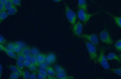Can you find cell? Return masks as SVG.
I'll return each mask as SVG.
<instances>
[{
    "instance_id": "9c48e42d",
    "label": "cell",
    "mask_w": 121,
    "mask_h": 79,
    "mask_svg": "<svg viewBox=\"0 0 121 79\" xmlns=\"http://www.w3.org/2000/svg\"><path fill=\"white\" fill-rule=\"evenodd\" d=\"M78 8L79 9H83L87 12L88 13L87 5L86 0H78Z\"/></svg>"
},
{
    "instance_id": "74e56055",
    "label": "cell",
    "mask_w": 121,
    "mask_h": 79,
    "mask_svg": "<svg viewBox=\"0 0 121 79\" xmlns=\"http://www.w3.org/2000/svg\"><path fill=\"white\" fill-rule=\"evenodd\" d=\"M39 66L40 67L47 68L48 65L45 63V62H44L39 64Z\"/></svg>"
},
{
    "instance_id": "83f0119b",
    "label": "cell",
    "mask_w": 121,
    "mask_h": 79,
    "mask_svg": "<svg viewBox=\"0 0 121 79\" xmlns=\"http://www.w3.org/2000/svg\"><path fill=\"white\" fill-rule=\"evenodd\" d=\"M15 44H16V45H18V46H20L22 49L27 47L26 44L23 42H21V41H19V42H16Z\"/></svg>"
},
{
    "instance_id": "ab89813d",
    "label": "cell",
    "mask_w": 121,
    "mask_h": 79,
    "mask_svg": "<svg viewBox=\"0 0 121 79\" xmlns=\"http://www.w3.org/2000/svg\"><path fill=\"white\" fill-rule=\"evenodd\" d=\"M0 11L6 10L5 4H2L1 3H0Z\"/></svg>"
},
{
    "instance_id": "7a4b0ae2",
    "label": "cell",
    "mask_w": 121,
    "mask_h": 79,
    "mask_svg": "<svg viewBox=\"0 0 121 79\" xmlns=\"http://www.w3.org/2000/svg\"><path fill=\"white\" fill-rule=\"evenodd\" d=\"M85 43L90 60H96L98 58V56L97 48L95 45L88 41H86Z\"/></svg>"
},
{
    "instance_id": "f546056e",
    "label": "cell",
    "mask_w": 121,
    "mask_h": 79,
    "mask_svg": "<svg viewBox=\"0 0 121 79\" xmlns=\"http://www.w3.org/2000/svg\"><path fill=\"white\" fill-rule=\"evenodd\" d=\"M19 75L15 72H13L11 74L10 78L12 79H17L19 78Z\"/></svg>"
},
{
    "instance_id": "ee69618b",
    "label": "cell",
    "mask_w": 121,
    "mask_h": 79,
    "mask_svg": "<svg viewBox=\"0 0 121 79\" xmlns=\"http://www.w3.org/2000/svg\"><path fill=\"white\" fill-rule=\"evenodd\" d=\"M8 0H0V3H1L2 4H5L7 2Z\"/></svg>"
},
{
    "instance_id": "8d00e7d4",
    "label": "cell",
    "mask_w": 121,
    "mask_h": 79,
    "mask_svg": "<svg viewBox=\"0 0 121 79\" xmlns=\"http://www.w3.org/2000/svg\"><path fill=\"white\" fill-rule=\"evenodd\" d=\"M39 73L42 74L43 76H44L45 78L47 77L48 75L47 71H39Z\"/></svg>"
},
{
    "instance_id": "b9f144b4",
    "label": "cell",
    "mask_w": 121,
    "mask_h": 79,
    "mask_svg": "<svg viewBox=\"0 0 121 79\" xmlns=\"http://www.w3.org/2000/svg\"><path fill=\"white\" fill-rule=\"evenodd\" d=\"M45 77L43 76L42 74H39L37 75V79H45Z\"/></svg>"
},
{
    "instance_id": "8fae6325",
    "label": "cell",
    "mask_w": 121,
    "mask_h": 79,
    "mask_svg": "<svg viewBox=\"0 0 121 79\" xmlns=\"http://www.w3.org/2000/svg\"><path fill=\"white\" fill-rule=\"evenodd\" d=\"M110 16H112V18L114 19L115 23L120 28H121V17H117L109 13H107Z\"/></svg>"
},
{
    "instance_id": "52a82bcc",
    "label": "cell",
    "mask_w": 121,
    "mask_h": 79,
    "mask_svg": "<svg viewBox=\"0 0 121 79\" xmlns=\"http://www.w3.org/2000/svg\"><path fill=\"white\" fill-rule=\"evenodd\" d=\"M83 26L80 21H78L73 25L72 31L75 35L79 36L82 33Z\"/></svg>"
},
{
    "instance_id": "e575fe53",
    "label": "cell",
    "mask_w": 121,
    "mask_h": 79,
    "mask_svg": "<svg viewBox=\"0 0 121 79\" xmlns=\"http://www.w3.org/2000/svg\"><path fill=\"white\" fill-rule=\"evenodd\" d=\"M29 69L30 71H34L36 70V67L35 65L32 64L29 67Z\"/></svg>"
},
{
    "instance_id": "44dd1931",
    "label": "cell",
    "mask_w": 121,
    "mask_h": 79,
    "mask_svg": "<svg viewBox=\"0 0 121 79\" xmlns=\"http://www.w3.org/2000/svg\"><path fill=\"white\" fill-rule=\"evenodd\" d=\"M5 5L6 10H7L8 9H9L14 5L11 0H8Z\"/></svg>"
},
{
    "instance_id": "bcb514c9",
    "label": "cell",
    "mask_w": 121,
    "mask_h": 79,
    "mask_svg": "<svg viewBox=\"0 0 121 79\" xmlns=\"http://www.w3.org/2000/svg\"><path fill=\"white\" fill-rule=\"evenodd\" d=\"M53 0L56 2H60L61 0Z\"/></svg>"
},
{
    "instance_id": "277c9868",
    "label": "cell",
    "mask_w": 121,
    "mask_h": 79,
    "mask_svg": "<svg viewBox=\"0 0 121 79\" xmlns=\"http://www.w3.org/2000/svg\"><path fill=\"white\" fill-rule=\"evenodd\" d=\"M65 8L66 16L67 19L69 22L73 25L76 22L77 15L66 4H65Z\"/></svg>"
},
{
    "instance_id": "9a60e30c",
    "label": "cell",
    "mask_w": 121,
    "mask_h": 79,
    "mask_svg": "<svg viewBox=\"0 0 121 79\" xmlns=\"http://www.w3.org/2000/svg\"><path fill=\"white\" fill-rule=\"evenodd\" d=\"M58 79H74V77L72 76H68L66 74L62 73H57L56 75Z\"/></svg>"
},
{
    "instance_id": "60d3db41",
    "label": "cell",
    "mask_w": 121,
    "mask_h": 79,
    "mask_svg": "<svg viewBox=\"0 0 121 79\" xmlns=\"http://www.w3.org/2000/svg\"><path fill=\"white\" fill-rule=\"evenodd\" d=\"M36 79V74L35 73H32L31 74L30 76V79Z\"/></svg>"
},
{
    "instance_id": "e0dca14e",
    "label": "cell",
    "mask_w": 121,
    "mask_h": 79,
    "mask_svg": "<svg viewBox=\"0 0 121 79\" xmlns=\"http://www.w3.org/2000/svg\"><path fill=\"white\" fill-rule=\"evenodd\" d=\"M46 56L42 54H39L36 57L38 64H39L44 62L45 60Z\"/></svg>"
},
{
    "instance_id": "d590c367",
    "label": "cell",
    "mask_w": 121,
    "mask_h": 79,
    "mask_svg": "<svg viewBox=\"0 0 121 79\" xmlns=\"http://www.w3.org/2000/svg\"><path fill=\"white\" fill-rule=\"evenodd\" d=\"M6 42V40L1 35L0 36V43L1 44H5Z\"/></svg>"
},
{
    "instance_id": "3957f363",
    "label": "cell",
    "mask_w": 121,
    "mask_h": 79,
    "mask_svg": "<svg viewBox=\"0 0 121 79\" xmlns=\"http://www.w3.org/2000/svg\"><path fill=\"white\" fill-rule=\"evenodd\" d=\"M96 13L89 14L82 9H79L78 12L77 16L78 19L82 22L85 25L91 18L96 14Z\"/></svg>"
},
{
    "instance_id": "ba28073f",
    "label": "cell",
    "mask_w": 121,
    "mask_h": 79,
    "mask_svg": "<svg viewBox=\"0 0 121 79\" xmlns=\"http://www.w3.org/2000/svg\"><path fill=\"white\" fill-rule=\"evenodd\" d=\"M56 60V56L54 54L51 53L46 56L44 62L48 65H51L52 63L54 62Z\"/></svg>"
},
{
    "instance_id": "2e32d148",
    "label": "cell",
    "mask_w": 121,
    "mask_h": 79,
    "mask_svg": "<svg viewBox=\"0 0 121 79\" xmlns=\"http://www.w3.org/2000/svg\"><path fill=\"white\" fill-rule=\"evenodd\" d=\"M55 71L57 73H62L66 74V72L64 69L62 67L59 65H55Z\"/></svg>"
},
{
    "instance_id": "d6986e66",
    "label": "cell",
    "mask_w": 121,
    "mask_h": 79,
    "mask_svg": "<svg viewBox=\"0 0 121 79\" xmlns=\"http://www.w3.org/2000/svg\"><path fill=\"white\" fill-rule=\"evenodd\" d=\"M31 54L32 56H37L40 54V52L38 49L33 48L31 49Z\"/></svg>"
},
{
    "instance_id": "ffe728a7",
    "label": "cell",
    "mask_w": 121,
    "mask_h": 79,
    "mask_svg": "<svg viewBox=\"0 0 121 79\" xmlns=\"http://www.w3.org/2000/svg\"><path fill=\"white\" fill-rule=\"evenodd\" d=\"M31 49L30 48L26 47L25 48L23 49L21 53L24 56L30 55L31 54Z\"/></svg>"
},
{
    "instance_id": "836d02e7",
    "label": "cell",
    "mask_w": 121,
    "mask_h": 79,
    "mask_svg": "<svg viewBox=\"0 0 121 79\" xmlns=\"http://www.w3.org/2000/svg\"><path fill=\"white\" fill-rule=\"evenodd\" d=\"M23 63L24 66L29 67L32 64L31 61L26 60L23 62Z\"/></svg>"
},
{
    "instance_id": "4316f807",
    "label": "cell",
    "mask_w": 121,
    "mask_h": 79,
    "mask_svg": "<svg viewBox=\"0 0 121 79\" xmlns=\"http://www.w3.org/2000/svg\"><path fill=\"white\" fill-rule=\"evenodd\" d=\"M24 78L26 79H30V72L27 70H26L23 72L22 74Z\"/></svg>"
},
{
    "instance_id": "30bf717a",
    "label": "cell",
    "mask_w": 121,
    "mask_h": 79,
    "mask_svg": "<svg viewBox=\"0 0 121 79\" xmlns=\"http://www.w3.org/2000/svg\"><path fill=\"white\" fill-rule=\"evenodd\" d=\"M108 60H115L120 62L121 59L120 57L114 53H109L107 56Z\"/></svg>"
},
{
    "instance_id": "6da1fadb",
    "label": "cell",
    "mask_w": 121,
    "mask_h": 79,
    "mask_svg": "<svg viewBox=\"0 0 121 79\" xmlns=\"http://www.w3.org/2000/svg\"><path fill=\"white\" fill-rule=\"evenodd\" d=\"M105 48L104 47H102L96 60L97 62L100 64L104 69L108 70L110 69V66L108 62L107 57L105 55Z\"/></svg>"
},
{
    "instance_id": "7bdbcfd3",
    "label": "cell",
    "mask_w": 121,
    "mask_h": 79,
    "mask_svg": "<svg viewBox=\"0 0 121 79\" xmlns=\"http://www.w3.org/2000/svg\"><path fill=\"white\" fill-rule=\"evenodd\" d=\"M47 68H42V67H40L39 68V71H47Z\"/></svg>"
},
{
    "instance_id": "f35d334b",
    "label": "cell",
    "mask_w": 121,
    "mask_h": 79,
    "mask_svg": "<svg viewBox=\"0 0 121 79\" xmlns=\"http://www.w3.org/2000/svg\"><path fill=\"white\" fill-rule=\"evenodd\" d=\"M24 57L25 60L31 61L32 56L30 55V54L26 55V56H24Z\"/></svg>"
},
{
    "instance_id": "484cf974",
    "label": "cell",
    "mask_w": 121,
    "mask_h": 79,
    "mask_svg": "<svg viewBox=\"0 0 121 79\" xmlns=\"http://www.w3.org/2000/svg\"><path fill=\"white\" fill-rule=\"evenodd\" d=\"M22 50V49L20 46L16 45L14 48L13 51L18 54H20L21 53Z\"/></svg>"
},
{
    "instance_id": "f6af8a7d",
    "label": "cell",
    "mask_w": 121,
    "mask_h": 79,
    "mask_svg": "<svg viewBox=\"0 0 121 79\" xmlns=\"http://www.w3.org/2000/svg\"><path fill=\"white\" fill-rule=\"evenodd\" d=\"M2 66L1 65H0V75L2 73Z\"/></svg>"
},
{
    "instance_id": "8992f818",
    "label": "cell",
    "mask_w": 121,
    "mask_h": 79,
    "mask_svg": "<svg viewBox=\"0 0 121 79\" xmlns=\"http://www.w3.org/2000/svg\"><path fill=\"white\" fill-rule=\"evenodd\" d=\"M78 37L87 40L89 41V42L94 44L96 46L98 45L99 42V39H98V36L95 34H91V35L82 34Z\"/></svg>"
},
{
    "instance_id": "7dc6e473",
    "label": "cell",
    "mask_w": 121,
    "mask_h": 79,
    "mask_svg": "<svg viewBox=\"0 0 121 79\" xmlns=\"http://www.w3.org/2000/svg\"><path fill=\"white\" fill-rule=\"evenodd\" d=\"M120 58H121V55H120Z\"/></svg>"
},
{
    "instance_id": "4dcf8cb0",
    "label": "cell",
    "mask_w": 121,
    "mask_h": 79,
    "mask_svg": "<svg viewBox=\"0 0 121 79\" xmlns=\"http://www.w3.org/2000/svg\"><path fill=\"white\" fill-rule=\"evenodd\" d=\"M31 63L33 64L36 65L38 64L36 56H32L31 61Z\"/></svg>"
},
{
    "instance_id": "5bb4252c",
    "label": "cell",
    "mask_w": 121,
    "mask_h": 79,
    "mask_svg": "<svg viewBox=\"0 0 121 79\" xmlns=\"http://www.w3.org/2000/svg\"><path fill=\"white\" fill-rule=\"evenodd\" d=\"M17 12V9L14 5L7 10V12L9 15H13Z\"/></svg>"
},
{
    "instance_id": "d4e9b609",
    "label": "cell",
    "mask_w": 121,
    "mask_h": 79,
    "mask_svg": "<svg viewBox=\"0 0 121 79\" xmlns=\"http://www.w3.org/2000/svg\"><path fill=\"white\" fill-rule=\"evenodd\" d=\"M17 67L20 69H23L24 67V65L23 62L17 59Z\"/></svg>"
},
{
    "instance_id": "7402d4cb",
    "label": "cell",
    "mask_w": 121,
    "mask_h": 79,
    "mask_svg": "<svg viewBox=\"0 0 121 79\" xmlns=\"http://www.w3.org/2000/svg\"><path fill=\"white\" fill-rule=\"evenodd\" d=\"M115 47L117 51L121 52V39L117 41L115 43Z\"/></svg>"
},
{
    "instance_id": "7c38bea8",
    "label": "cell",
    "mask_w": 121,
    "mask_h": 79,
    "mask_svg": "<svg viewBox=\"0 0 121 79\" xmlns=\"http://www.w3.org/2000/svg\"><path fill=\"white\" fill-rule=\"evenodd\" d=\"M3 50L5 51L9 57L14 58V59L17 58V56L13 51L7 49V48L4 47Z\"/></svg>"
},
{
    "instance_id": "4fadbf2b",
    "label": "cell",
    "mask_w": 121,
    "mask_h": 79,
    "mask_svg": "<svg viewBox=\"0 0 121 79\" xmlns=\"http://www.w3.org/2000/svg\"><path fill=\"white\" fill-rule=\"evenodd\" d=\"M10 69L13 72L19 75H22V73L20 69H19L18 67L16 66L12 65L9 67Z\"/></svg>"
},
{
    "instance_id": "d6a6232c",
    "label": "cell",
    "mask_w": 121,
    "mask_h": 79,
    "mask_svg": "<svg viewBox=\"0 0 121 79\" xmlns=\"http://www.w3.org/2000/svg\"><path fill=\"white\" fill-rule=\"evenodd\" d=\"M17 58L18 59L23 62H24L25 60L24 56H23L22 53L18 54L17 55Z\"/></svg>"
},
{
    "instance_id": "cb8c5ba5",
    "label": "cell",
    "mask_w": 121,
    "mask_h": 79,
    "mask_svg": "<svg viewBox=\"0 0 121 79\" xmlns=\"http://www.w3.org/2000/svg\"><path fill=\"white\" fill-rule=\"evenodd\" d=\"M47 72L48 75H49V76H54L55 74V72L51 68H47Z\"/></svg>"
},
{
    "instance_id": "1f68e13d",
    "label": "cell",
    "mask_w": 121,
    "mask_h": 79,
    "mask_svg": "<svg viewBox=\"0 0 121 79\" xmlns=\"http://www.w3.org/2000/svg\"><path fill=\"white\" fill-rule=\"evenodd\" d=\"M14 5L17 6L21 5V0H11Z\"/></svg>"
},
{
    "instance_id": "5b68a950",
    "label": "cell",
    "mask_w": 121,
    "mask_h": 79,
    "mask_svg": "<svg viewBox=\"0 0 121 79\" xmlns=\"http://www.w3.org/2000/svg\"><path fill=\"white\" fill-rule=\"evenodd\" d=\"M99 38L103 42L109 45L113 44V41L108 31L106 30H103L99 35Z\"/></svg>"
},
{
    "instance_id": "f1b7e54d",
    "label": "cell",
    "mask_w": 121,
    "mask_h": 79,
    "mask_svg": "<svg viewBox=\"0 0 121 79\" xmlns=\"http://www.w3.org/2000/svg\"><path fill=\"white\" fill-rule=\"evenodd\" d=\"M16 44L13 43H10L7 44L6 48L10 50L13 51L15 46H16Z\"/></svg>"
},
{
    "instance_id": "603a6c76",
    "label": "cell",
    "mask_w": 121,
    "mask_h": 79,
    "mask_svg": "<svg viewBox=\"0 0 121 79\" xmlns=\"http://www.w3.org/2000/svg\"><path fill=\"white\" fill-rule=\"evenodd\" d=\"M111 71L113 73L121 77V68H115L111 69Z\"/></svg>"
},
{
    "instance_id": "ac0fdd59",
    "label": "cell",
    "mask_w": 121,
    "mask_h": 79,
    "mask_svg": "<svg viewBox=\"0 0 121 79\" xmlns=\"http://www.w3.org/2000/svg\"><path fill=\"white\" fill-rule=\"evenodd\" d=\"M9 15L7 12H6L5 11H0V20L1 22L3 20H4L7 18Z\"/></svg>"
}]
</instances>
